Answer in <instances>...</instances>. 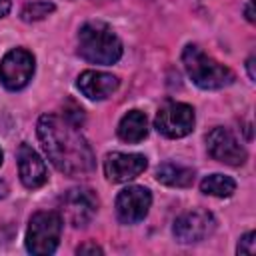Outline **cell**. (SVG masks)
Instances as JSON below:
<instances>
[{
    "instance_id": "6da1fadb",
    "label": "cell",
    "mask_w": 256,
    "mask_h": 256,
    "mask_svg": "<svg viewBox=\"0 0 256 256\" xmlns=\"http://www.w3.org/2000/svg\"><path fill=\"white\" fill-rule=\"evenodd\" d=\"M64 116L44 114L38 120V138L48 160L66 176H86L94 170V152L86 138Z\"/></svg>"
},
{
    "instance_id": "7a4b0ae2",
    "label": "cell",
    "mask_w": 256,
    "mask_h": 256,
    "mask_svg": "<svg viewBox=\"0 0 256 256\" xmlns=\"http://www.w3.org/2000/svg\"><path fill=\"white\" fill-rule=\"evenodd\" d=\"M78 54L92 64H114L122 56V42L104 22H86L78 32Z\"/></svg>"
},
{
    "instance_id": "3957f363",
    "label": "cell",
    "mask_w": 256,
    "mask_h": 256,
    "mask_svg": "<svg viewBox=\"0 0 256 256\" xmlns=\"http://www.w3.org/2000/svg\"><path fill=\"white\" fill-rule=\"evenodd\" d=\"M182 64L188 76L192 78V82L202 90H218L234 82V72L228 66L216 62L194 44H188L184 48Z\"/></svg>"
},
{
    "instance_id": "277c9868",
    "label": "cell",
    "mask_w": 256,
    "mask_h": 256,
    "mask_svg": "<svg viewBox=\"0 0 256 256\" xmlns=\"http://www.w3.org/2000/svg\"><path fill=\"white\" fill-rule=\"evenodd\" d=\"M62 234V216L54 210L36 212L26 230V248L30 254H52L58 248Z\"/></svg>"
},
{
    "instance_id": "5b68a950",
    "label": "cell",
    "mask_w": 256,
    "mask_h": 256,
    "mask_svg": "<svg viewBox=\"0 0 256 256\" xmlns=\"http://www.w3.org/2000/svg\"><path fill=\"white\" fill-rule=\"evenodd\" d=\"M98 208V198L90 188H70L60 198L62 218L72 226H86Z\"/></svg>"
},
{
    "instance_id": "8992f818",
    "label": "cell",
    "mask_w": 256,
    "mask_h": 256,
    "mask_svg": "<svg viewBox=\"0 0 256 256\" xmlns=\"http://www.w3.org/2000/svg\"><path fill=\"white\" fill-rule=\"evenodd\" d=\"M154 126L166 138H184L194 128V110L182 102H168L158 110Z\"/></svg>"
},
{
    "instance_id": "52a82bcc",
    "label": "cell",
    "mask_w": 256,
    "mask_h": 256,
    "mask_svg": "<svg viewBox=\"0 0 256 256\" xmlns=\"http://www.w3.org/2000/svg\"><path fill=\"white\" fill-rule=\"evenodd\" d=\"M34 74V56L26 48H12L0 62V78L8 90L24 88Z\"/></svg>"
},
{
    "instance_id": "ba28073f",
    "label": "cell",
    "mask_w": 256,
    "mask_h": 256,
    "mask_svg": "<svg viewBox=\"0 0 256 256\" xmlns=\"http://www.w3.org/2000/svg\"><path fill=\"white\" fill-rule=\"evenodd\" d=\"M206 148H208V154L214 160L224 162L228 166H240V164L246 162V156H248L244 146L236 140V136L228 128H222V126L208 132Z\"/></svg>"
},
{
    "instance_id": "9c48e42d",
    "label": "cell",
    "mask_w": 256,
    "mask_h": 256,
    "mask_svg": "<svg viewBox=\"0 0 256 256\" xmlns=\"http://www.w3.org/2000/svg\"><path fill=\"white\" fill-rule=\"evenodd\" d=\"M152 194L144 186H128L116 196V216L122 224H136L146 218Z\"/></svg>"
},
{
    "instance_id": "30bf717a",
    "label": "cell",
    "mask_w": 256,
    "mask_h": 256,
    "mask_svg": "<svg viewBox=\"0 0 256 256\" xmlns=\"http://www.w3.org/2000/svg\"><path fill=\"white\" fill-rule=\"evenodd\" d=\"M216 228V220L210 212L204 210H192L176 218L174 222V236L176 240L190 244V242H200L208 238Z\"/></svg>"
},
{
    "instance_id": "8fae6325",
    "label": "cell",
    "mask_w": 256,
    "mask_h": 256,
    "mask_svg": "<svg viewBox=\"0 0 256 256\" xmlns=\"http://www.w3.org/2000/svg\"><path fill=\"white\" fill-rule=\"evenodd\" d=\"M148 162L142 154L112 152L104 160V174L112 182H128L146 170Z\"/></svg>"
},
{
    "instance_id": "7c38bea8",
    "label": "cell",
    "mask_w": 256,
    "mask_h": 256,
    "mask_svg": "<svg viewBox=\"0 0 256 256\" xmlns=\"http://www.w3.org/2000/svg\"><path fill=\"white\" fill-rule=\"evenodd\" d=\"M18 174H20L22 184L26 188H30V190L40 188L48 180V172H46L44 160L28 144H22L18 148Z\"/></svg>"
},
{
    "instance_id": "4fadbf2b",
    "label": "cell",
    "mask_w": 256,
    "mask_h": 256,
    "mask_svg": "<svg viewBox=\"0 0 256 256\" xmlns=\"http://www.w3.org/2000/svg\"><path fill=\"white\" fill-rule=\"evenodd\" d=\"M118 88V78L100 70H86L78 76V90L90 100H104Z\"/></svg>"
},
{
    "instance_id": "5bb4252c",
    "label": "cell",
    "mask_w": 256,
    "mask_h": 256,
    "mask_svg": "<svg viewBox=\"0 0 256 256\" xmlns=\"http://www.w3.org/2000/svg\"><path fill=\"white\" fill-rule=\"evenodd\" d=\"M148 134V120L146 114L140 110H130L128 114L122 116L120 124H118V136L120 140L128 142V144H136L140 140H144Z\"/></svg>"
},
{
    "instance_id": "9a60e30c",
    "label": "cell",
    "mask_w": 256,
    "mask_h": 256,
    "mask_svg": "<svg viewBox=\"0 0 256 256\" xmlns=\"http://www.w3.org/2000/svg\"><path fill=\"white\" fill-rule=\"evenodd\" d=\"M156 180L166 184V186H174V188H188L194 182V170L182 164H174V162H164L158 166L156 170Z\"/></svg>"
},
{
    "instance_id": "2e32d148",
    "label": "cell",
    "mask_w": 256,
    "mask_h": 256,
    "mask_svg": "<svg viewBox=\"0 0 256 256\" xmlns=\"http://www.w3.org/2000/svg\"><path fill=\"white\" fill-rule=\"evenodd\" d=\"M200 190H202L204 194H210V196L228 198V196L234 194L236 182H234L230 176H224V174H210V176H206V178L200 182Z\"/></svg>"
},
{
    "instance_id": "e0dca14e",
    "label": "cell",
    "mask_w": 256,
    "mask_h": 256,
    "mask_svg": "<svg viewBox=\"0 0 256 256\" xmlns=\"http://www.w3.org/2000/svg\"><path fill=\"white\" fill-rule=\"evenodd\" d=\"M56 10V6L52 2H44V0H38V2H30L24 6L22 10V20L26 22H34V20H42L46 18L48 14H52Z\"/></svg>"
},
{
    "instance_id": "ac0fdd59",
    "label": "cell",
    "mask_w": 256,
    "mask_h": 256,
    "mask_svg": "<svg viewBox=\"0 0 256 256\" xmlns=\"http://www.w3.org/2000/svg\"><path fill=\"white\" fill-rule=\"evenodd\" d=\"M254 238H256L254 232H246V234L240 238L236 252H238V254H248V256H252V254L256 252V240H254Z\"/></svg>"
},
{
    "instance_id": "d6986e66",
    "label": "cell",
    "mask_w": 256,
    "mask_h": 256,
    "mask_svg": "<svg viewBox=\"0 0 256 256\" xmlns=\"http://www.w3.org/2000/svg\"><path fill=\"white\" fill-rule=\"evenodd\" d=\"M76 252L78 254H102V248L96 244H82V246H78Z\"/></svg>"
},
{
    "instance_id": "ffe728a7",
    "label": "cell",
    "mask_w": 256,
    "mask_h": 256,
    "mask_svg": "<svg viewBox=\"0 0 256 256\" xmlns=\"http://www.w3.org/2000/svg\"><path fill=\"white\" fill-rule=\"evenodd\" d=\"M10 0H0V18H4L8 12H10Z\"/></svg>"
},
{
    "instance_id": "44dd1931",
    "label": "cell",
    "mask_w": 256,
    "mask_h": 256,
    "mask_svg": "<svg viewBox=\"0 0 256 256\" xmlns=\"http://www.w3.org/2000/svg\"><path fill=\"white\" fill-rule=\"evenodd\" d=\"M246 18H248V22H254L256 18H254V2H248V6H246Z\"/></svg>"
},
{
    "instance_id": "7402d4cb",
    "label": "cell",
    "mask_w": 256,
    "mask_h": 256,
    "mask_svg": "<svg viewBox=\"0 0 256 256\" xmlns=\"http://www.w3.org/2000/svg\"><path fill=\"white\" fill-rule=\"evenodd\" d=\"M246 66H248V76L254 80V78H256V72H254V56H250V58H248Z\"/></svg>"
},
{
    "instance_id": "603a6c76",
    "label": "cell",
    "mask_w": 256,
    "mask_h": 256,
    "mask_svg": "<svg viewBox=\"0 0 256 256\" xmlns=\"http://www.w3.org/2000/svg\"><path fill=\"white\" fill-rule=\"evenodd\" d=\"M8 194V184L4 180H0V198H4Z\"/></svg>"
},
{
    "instance_id": "cb8c5ba5",
    "label": "cell",
    "mask_w": 256,
    "mask_h": 256,
    "mask_svg": "<svg viewBox=\"0 0 256 256\" xmlns=\"http://www.w3.org/2000/svg\"><path fill=\"white\" fill-rule=\"evenodd\" d=\"M0 164H2V150H0Z\"/></svg>"
}]
</instances>
